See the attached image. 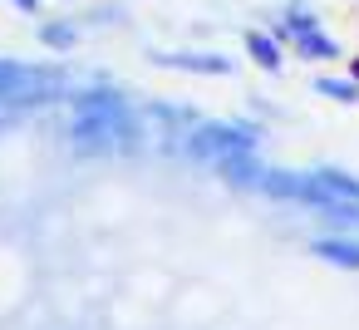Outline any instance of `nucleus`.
Returning <instances> with one entry per match:
<instances>
[{
    "mask_svg": "<svg viewBox=\"0 0 359 330\" xmlns=\"http://www.w3.org/2000/svg\"><path fill=\"white\" fill-rule=\"evenodd\" d=\"M300 50H305V55H325V60H330V55H334V40H325V35H305V40H300Z\"/></svg>",
    "mask_w": 359,
    "mask_h": 330,
    "instance_id": "nucleus-1",
    "label": "nucleus"
},
{
    "mask_svg": "<svg viewBox=\"0 0 359 330\" xmlns=\"http://www.w3.org/2000/svg\"><path fill=\"white\" fill-rule=\"evenodd\" d=\"M251 50L261 55V65H276V45L271 40H251Z\"/></svg>",
    "mask_w": 359,
    "mask_h": 330,
    "instance_id": "nucleus-3",
    "label": "nucleus"
},
{
    "mask_svg": "<svg viewBox=\"0 0 359 330\" xmlns=\"http://www.w3.org/2000/svg\"><path fill=\"white\" fill-rule=\"evenodd\" d=\"M320 89H325V94H334V99H359V89H354V84H344V79H320Z\"/></svg>",
    "mask_w": 359,
    "mask_h": 330,
    "instance_id": "nucleus-2",
    "label": "nucleus"
}]
</instances>
